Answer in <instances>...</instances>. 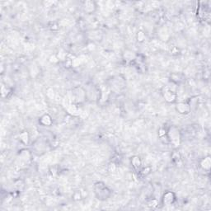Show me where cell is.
I'll return each mask as SVG.
<instances>
[{
    "label": "cell",
    "instance_id": "cell-1",
    "mask_svg": "<svg viewBox=\"0 0 211 211\" xmlns=\"http://www.w3.org/2000/svg\"><path fill=\"white\" fill-rule=\"evenodd\" d=\"M93 189L96 197L100 201H106L111 196V190L102 181L96 182L94 185Z\"/></svg>",
    "mask_w": 211,
    "mask_h": 211
},
{
    "label": "cell",
    "instance_id": "cell-2",
    "mask_svg": "<svg viewBox=\"0 0 211 211\" xmlns=\"http://www.w3.org/2000/svg\"><path fill=\"white\" fill-rule=\"evenodd\" d=\"M167 138L174 147H178L181 142V135L180 130L176 126H171L167 130Z\"/></svg>",
    "mask_w": 211,
    "mask_h": 211
},
{
    "label": "cell",
    "instance_id": "cell-3",
    "mask_svg": "<svg viewBox=\"0 0 211 211\" xmlns=\"http://www.w3.org/2000/svg\"><path fill=\"white\" fill-rule=\"evenodd\" d=\"M162 95L164 100L166 101L167 103H174L177 101V93H175V91L171 89L168 86L163 87L162 90Z\"/></svg>",
    "mask_w": 211,
    "mask_h": 211
},
{
    "label": "cell",
    "instance_id": "cell-4",
    "mask_svg": "<svg viewBox=\"0 0 211 211\" xmlns=\"http://www.w3.org/2000/svg\"><path fill=\"white\" fill-rule=\"evenodd\" d=\"M73 97L77 102H83L86 98V93L82 87H77L73 89Z\"/></svg>",
    "mask_w": 211,
    "mask_h": 211
},
{
    "label": "cell",
    "instance_id": "cell-5",
    "mask_svg": "<svg viewBox=\"0 0 211 211\" xmlns=\"http://www.w3.org/2000/svg\"><path fill=\"white\" fill-rule=\"evenodd\" d=\"M191 110L190 104L185 101H181L179 103L177 104L176 106V111L181 115H187L189 114Z\"/></svg>",
    "mask_w": 211,
    "mask_h": 211
},
{
    "label": "cell",
    "instance_id": "cell-6",
    "mask_svg": "<svg viewBox=\"0 0 211 211\" xmlns=\"http://www.w3.org/2000/svg\"><path fill=\"white\" fill-rule=\"evenodd\" d=\"M176 201V195L172 191H167L164 193L162 198V202L164 205H170L173 204Z\"/></svg>",
    "mask_w": 211,
    "mask_h": 211
},
{
    "label": "cell",
    "instance_id": "cell-7",
    "mask_svg": "<svg viewBox=\"0 0 211 211\" xmlns=\"http://www.w3.org/2000/svg\"><path fill=\"white\" fill-rule=\"evenodd\" d=\"M83 7L87 13H93L97 9V4L93 1H85L83 2Z\"/></svg>",
    "mask_w": 211,
    "mask_h": 211
},
{
    "label": "cell",
    "instance_id": "cell-8",
    "mask_svg": "<svg viewBox=\"0 0 211 211\" xmlns=\"http://www.w3.org/2000/svg\"><path fill=\"white\" fill-rule=\"evenodd\" d=\"M39 122L43 126H50L53 124V120L49 114H44L41 116Z\"/></svg>",
    "mask_w": 211,
    "mask_h": 211
},
{
    "label": "cell",
    "instance_id": "cell-9",
    "mask_svg": "<svg viewBox=\"0 0 211 211\" xmlns=\"http://www.w3.org/2000/svg\"><path fill=\"white\" fill-rule=\"evenodd\" d=\"M131 165L133 167V168L137 171V172H139L140 171V168H141V166H142V161L140 159V158L138 156H134L133 158H131Z\"/></svg>",
    "mask_w": 211,
    "mask_h": 211
},
{
    "label": "cell",
    "instance_id": "cell-10",
    "mask_svg": "<svg viewBox=\"0 0 211 211\" xmlns=\"http://www.w3.org/2000/svg\"><path fill=\"white\" fill-rule=\"evenodd\" d=\"M210 165H211V160H210V157L208 156V157H205L204 158L201 160V167L202 169L205 170L209 172L210 171Z\"/></svg>",
    "mask_w": 211,
    "mask_h": 211
},
{
    "label": "cell",
    "instance_id": "cell-11",
    "mask_svg": "<svg viewBox=\"0 0 211 211\" xmlns=\"http://www.w3.org/2000/svg\"><path fill=\"white\" fill-rule=\"evenodd\" d=\"M11 93V89L7 87V85H4V83H2V86H1V94H2V97L5 98L7 97V96Z\"/></svg>",
    "mask_w": 211,
    "mask_h": 211
},
{
    "label": "cell",
    "instance_id": "cell-12",
    "mask_svg": "<svg viewBox=\"0 0 211 211\" xmlns=\"http://www.w3.org/2000/svg\"><path fill=\"white\" fill-rule=\"evenodd\" d=\"M135 54L133 51H130V50H126L124 54V58L125 59L126 61H131V60H134L135 59Z\"/></svg>",
    "mask_w": 211,
    "mask_h": 211
},
{
    "label": "cell",
    "instance_id": "cell-13",
    "mask_svg": "<svg viewBox=\"0 0 211 211\" xmlns=\"http://www.w3.org/2000/svg\"><path fill=\"white\" fill-rule=\"evenodd\" d=\"M19 138H20V140L22 144H27L28 142H29V135L27 131H23L21 132V134L19 135Z\"/></svg>",
    "mask_w": 211,
    "mask_h": 211
},
{
    "label": "cell",
    "instance_id": "cell-14",
    "mask_svg": "<svg viewBox=\"0 0 211 211\" xmlns=\"http://www.w3.org/2000/svg\"><path fill=\"white\" fill-rule=\"evenodd\" d=\"M173 161L176 164H179V163L181 162V156L180 154L178 153L177 152H174L173 154Z\"/></svg>",
    "mask_w": 211,
    "mask_h": 211
},
{
    "label": "cell",
    "instance_id": "cell-15",
    "mask_svg": "<svg viewBox=\"0 0 211 211\" xmlns=\"http://www.w3.org/2000/svg\"><path fill=\"white\" fill-rule=\"evenodd\" d=\"M137 40L139 42L144 41L145 40V33L142 31H139L137 33Z\"/></svg>",
    "mask_w": 211,
    "mask_h": 211
},
{
    "label": "cell",
    "instance_id": "cell-16",
    "mask_svg": "<svg viewBox=\"0 0 211 211\" xmlns=\"http://www.w3.org/2000/svg\"><path fill=\"white\" fill-rule=\"evenodd\" d=\"M139 173L142 175L143 177H144V176H147L148 174H149L150 173V168L149 167H147V168H144V169L141 170V171H139Z\"/></svg>",
    "mask_w": 211,
    "mask_h": 211
},
{
    "label": "cell",
    "instance_id": "cell-17",
    "mask_svg": "<svg viewBox=\"0 0 211 211\" xmlns=\"http://www.w3.org/2000/svg\"><path fill=\"white\" fill-rule=\"evenodd\" d=\"M158 204V201L156 199H153L149 202V205L152 208H155Z\"/></svg>",
    "mask_w": 211,
    "mask_h": 211
},
{
    "label": "cell",
    "instance_id": "cell-18",
    "mask_svg": "<svg viewBox=\"0 0 211 211\" xmlns=\"http://www.w3.org/2000/svg\"><path fill=\"white\" fill-rule=\"evenodd\" d=\"M158 136L160 138H163V136H167V130L165 129L161 128L158 130Z\"/></svg>",
    "mask_w": 211,
    "mask_h": 211
},
{
    "label": "cell",
    "instance_id": "cell-19",
    "mask_svg": "<svg viewBox=\"0 0 211 211\" xmlns=\"http://www.w3.org/2000/svg\"><path fill=\"white\" fill-rule=\"evenodd\" d=\"M73 197L75 201H78V200H80L81 197H82V196H81V193H80L79 191H76V192L73 194Z\"/></svg>",
    "mask_w": 211,
    "mask_h": 211
},
{
    "label": "cell",
    "instance_id": "cell-20",
    "mask_svg": "<svg viewBox=\"0 0 211 211\" xmlns=\"http://www.w3.org/2000/svg\"><path fill=\"white\" fill-rule=\"evenodd\" d=\"M115 169H116V165H115V163H110V165H109V170H110V172H115Z\"/></svg>",
    "mask_w": 211,
    "mask_h": 211
}]
</instances>
